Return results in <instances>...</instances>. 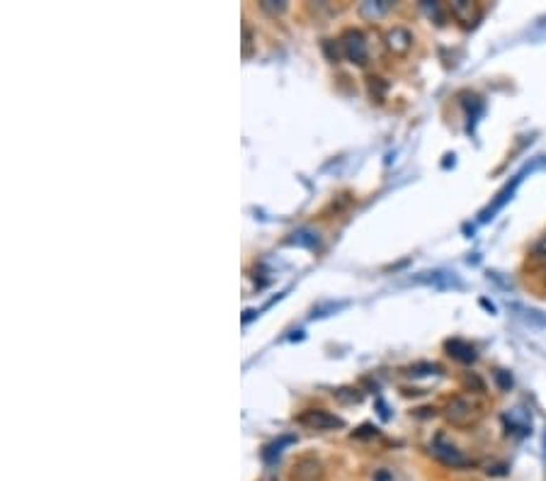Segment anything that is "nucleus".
<instances>
[{
    "label": "nucleus",
    "instance_id": "f257e3e1",
    "mask_svg": "<svg viewBox=\"0 0 546 481\" xmlns=\"http://www.w3.org/2000/svg\"><path fill=\"white\" fill-rule=\"evenodd\" d=\"M486 401L479 391H464V394H457L444 404V421L454 428H474L484 421L486 416Z\"/></svg>",
    "mask_w": 546,
    "mask_h": 481
},
{
    "label": "nucleus",
    "instance_id": "f03ea898",
    "mask_svg": "<svg viewBox=\"0 0 546 481\" xmlns=\"http://www.w3.org/2000/svg\"><path fill=\"white\" fill-rule=\"evenodd\" d=\"M430 454L439 464H444V467H449V469H469L476 464L474 457H469L464 450H459V447L454 445L452 440H447V435H442V433L432 440Z\"/></svg>",
    "mask_w": 546,
    "mask_h": 481
},
{
    "label": "nucleus",
    "instance_id": "7ed1b4c3",
    "mask_svg": "<svg viewBox=\"0 0 546 481\" xmlns=\"http://www.w3.org/2000/svg\"><path fill=\"white\" fill-rule=\"evenodd\" d=\"M340 51L342 56H345L347 61L357 63V66H364L369 59V51H367V39H364V34L359 29L349 27L342 32L340 37Z\"/></svg>",
    "mask_w": 546,
    "mask_h": 481
},
{
    "label": "nucleus",
    "instance_id": "20e7f679",
    "mask_svg": "<svg viewBox=\"0 0 546 481\" xmlns=\"http://www.w3.org/2000/svg\"><path fill=\"white\" fill-rule=\"evenodd\" d=\"M301 426H306L309 430H318V433H326V430H338V428H345V421L340 416L331 414V411H323V409H309L296 419Z\"/></svg>",
    "mask_w": 546,
    "mask_h": 481
},
{
    "label": "nucleus",
    "instance_id": "39448f33",
    "mask_svg": "<svg viewBox=\"0 0 546 481\" xmlns=\"http://www.w3.org/2000/svg\"><path fill=\"white\" fill-rule=\"evenodd\" d=\"M323 477H326V467H323V462L314 457V454L299 457L289 469L291 481H323Z\"/></svg>",
    "mask_w": 546,
    "mask_h": 481
},
{
    "label": "nucleus",
    "instance_id": "423d86ee",
    "mask_svg": "<svg viewBox=\"0 0 546 481\" xmlns=\"http://www.w3.org/2000/svg\"><path fill=\"white\" fill-rule=\"evenodd\" d=\"M447 10L464 29L476 27L479 20L484 18V8H481L479 3H474V0H452V3L447 5Z\"/></svg>",
    "mask_w": 546,
    "mask_h": 481
},
{
    "label": "nucleus",
    "instance_id": "0eeeda50",
    "mask_svg": "<svg viewBox=\"0 0 546 481\" xmlns=\"http://www.w3.org/2000/svg\"><path fill=\"white\" fill-rule=\"evenodd\" d=\"M384 44L394 56H408V51L413 49V32L403 27V25L389 27L384 34Z\"/></svg>",
    "mask_w": 546,
    "mask_h": 481
},
{
    "label": "nucleus",
    "instance_id": "6e6552de",
    "mask_svg": "<svg viewBox=\"0 0 546 481\" xmlns=\"http://www.w3.org/2000/svg\"><path fill=\"white\" fill-rule=\"evenodd\" d=\"M444 350H447L449 357L459 362H474L476 360V348L471 343L461 341V338H452V341L444 343Z\"/></svg>",
    "mask_w": 546,
    "mask_h": 481
},
{
    "label": "nucleus",
    "instance_id": "1a4fd4ad",
    "mask_svg": "<svg viewBox=\"0 0 546 481\" xmlns=\"http://www.w3.org/2000/svg\"><path fill=\"white\" fill-rule=\"evenodd\" d=\"M505 426H507V433H515V435H527L532 430V419H529L527 411L522 409H515L505 416Z\"/></svg>",
    "mask_w": 546,
    "mask_h": 481
},
{
    "label": "nucleus",
    "instance_id": "9d476101",
    "mask_svg": "<svg viewBox=\"0 0 546 481\" xmlns=\"http://www.w3.org/2000/svg\"><path fill=\"white\" fill-rule=\"evenodd\" d=\"M391 8H394V3H391V0H367V3L359 5V18L374 22V20L384 18V15L389 13Z\"/></svg>",
    "mask_w": 546,
    "mask_h": 481
},
{
    "label": "nucleus",
    "instance_id": "9b49d317",
    "mask_svg": "<svg viewBox=\"0 0 546 481\" xmlns=\"http://www.w3.org/2000/svg\"><path fill=\"white\" fill-rule=\"evenodd\" d=\"M519 180H522V176H517V178H515V180H512L510 185H505V187H502V190H500V192H498L495 202H493V204H488V207H486L484 211H481V221H488V219H493V214H495V211H498V209H500V207H502V204H505V202H507V199H510V197H512V192H515V187H517V185H519Z\"/></svg>",
    "mask_w": 546,
    "mask_h": 481
},
{
    "label": "nucleus",
    "instance_id": "f8f14e48",
    "mask_svg": "<svg viewBox=\"0 0 546 481\" xmlns=\"http://www.w3.org/2000/svg\"><path fill=\"white\" fill-rule=\"evenodd\" d=\"M289 243H294V246H306V248H314L318 246V234L311 229H301V231H294L291 234Z\"/></svg>",
    "mask_w": 546,
    "mask_h": 481
},
{
    "label": "nucleus",
    "instance_id": "ddd939ff",
    "mask_svg": "<svg viewBox=\"0 0 546 481\" xmlns=\"http://www.w3.org/2000/svg\"><path fill=\"white\" fill-rule=\"evenodd\" d=\"M333 396H335L340 404H359V401H362V394H359V389H352V387L338 389Z\"/></svg>",
    "mask_w": 546,
    "mask_h": 481
},
{
    "label": "nucleus",
    "instance_id": "4468645a",
    "mask_svg": "<svg viewBox=\"0 0 546 481\" xmlns=\"http://www.w3.org/2000/svg\"><path fill=\"white\" fill-rule=\"evenodd\" d=\"M260 8H262L265 13H269V15H279V13H284V10H287V3H282V0H262V3H260Z\"/></svg>",
    "mask_w": 546,
    "mask_h": 481
},
{
    "label": "nucleus",
    "instance_id": "2eb2a0df",
    "mask_svg": "<svg viewBox=\"0 0 546 481\" xmlns=\"http://www.w3.org/2000/svg\"><path fill=\"white\" fill-rule=\"evenodd\" d=\"M253 54V27L248 22H243V56H251Z\"/></svg>",
    "mask_w": 546,
    "mask_h": 481
},
{
    "label": "nucleus",
    "instance_id": "dca6fc26",
    "mask_svg": "<svg viewBox=\"0 0 546 481\" xmlns=\"http://www.w3.org/2000/svg\"><path fill=\"white\" fill-rule=\"evenodd\" d=\"M495 379H498V384H500L502 391H507V389L512 387V377H510V372H505V369H498V372H495Z\"/></svg>",
    "mask_w": 546,
    "mask_h": 481
},
{
    "label": "nucleus",
    "instance_id": "f3484780",
    "mask_svg": "<svg viewBox=\"0 0 546 481\" xmlns=\"http://www.w3.org/2000/svg\"><path fill=\"white\" fill-rule=\"evenodd\" d=\"M532 253H534V258H546V234L539 236V241L532 246Z\"/></svg>",
    "mask_w": 546,
    "mask_h": 481
}]
</instances>
